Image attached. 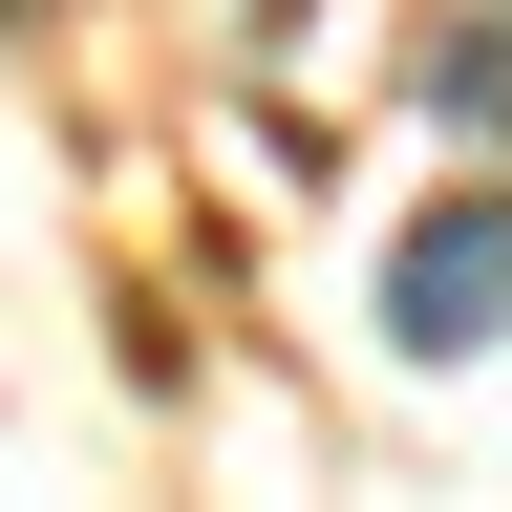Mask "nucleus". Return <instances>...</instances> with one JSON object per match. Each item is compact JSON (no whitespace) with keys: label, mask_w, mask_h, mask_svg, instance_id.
<instances>
[{"label":"nucleus","mask_w":512,"mask_h":512,"mask_svg":"<svg viewBox=\"0 0 512 512\" xmlns=\"http://www.w3.org/2000/svg\"><path fill=\"white\" fill-rule=\"evenodd\" d=\"M384 320H406V342H512V192H448V214H406V256H384Z\"/></svg>","instance_id":"1"},{"label":"nucleus","mask_w":512,"mask_h":512,"mask_svg":"<svg viewBox=\"0 0 512 512\" xmlns=\"http://www.w3.org/2000/svg\"><path fill=\"white\" fill-rule=\"evenodd\" d=\"M427 107H448V128H512V0H491V22H448V43H427Z\"/></svg>","instance_id":"2"}]
</instances>
